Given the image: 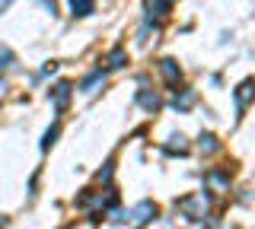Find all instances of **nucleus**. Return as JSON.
<instances>
[{
    "label": "nucleus",
    "mask_w": 255,
    "mask_h": 229,
    "mask_svg": "<svg viewBox=\"0 0 255 229\" xmlns=\"http://www.w3.org/2000/svg\"><path fill=\"white\" fill-rule=\"evenodd\" d=\"M179 210L185 213L188 220H204V217H207V210H211V201H207L204 191H201V194L182 197V201H179Z\"/></svg>",
    "instance_id": "obj_1"
},
{
    "label": "nucleus",
    "mask_w": 255,
    "mask_h": 229,
    "mask_svg": "<svg viewBox=\"0 0 255 229\" xmlns=\"http://www.w3.org/2000/svg\"><path fill=\"white\" fill-rule=\"evenodd\" d=\"M131 220L137 226H143V223H150V220H156V204L153 201H140L137 207L131 210Z\"/></svg>",
    "instance_id": "obj_2"
},
{
    "label": "nucleus",
    "mask_w": 255,
    "mask_h": 229,
    "mask_svg": "<svg viewBox=\"0 0 255 229\" xmlns=\"http://www.w3.org/2000/svg\"><path fill=\"white\" fill-rule=\"evenodd\" d=\"M51 99H54V108L64 112V105H67V99H70V83H58L51 89Z\"/></svg>",
    "instance_id": "obj_3"
},
{
    "label": "nucleus",
    "mask_w": 255,
    "mask_h": 229,
    "mask_svg": "<svg viewBox=\"0 0 255 229\" xmlns=\"http://www.w3.org/2000/svg\"><path fill=\"white\" fill-rule=\"evenodd\" d=\"M249 99H252V83L246 80V83L236 89V112H239V115H243L246 108H249Z\"/></svg>",
    "instance_id": "obj_4"
},
{
    "label": "nucleus",
    "mask_w": 255,
    "mask_h": 229,
    "mask_svg": "<svg viewBox=\"0 0 255 229\" xmlns=\"http://www.w3.org/2000/svg\"><path fill=\"white\" fill-rule=\"evenodd\" d=\"M159 70H163V76H166V80H169L172 86L182 80V70H179V64H175V61H169V58H166V61H159Z\"/></svg>",
    "instance_id": "obj_5"
},
{
    "label": "nucleus",
    "mask_w": 255,
    "mask_h": 229,
    "mask_svg": "<svg viewBox=\"0 0 255 229\" xmlns=\"http://www.w3.org/2000/svg\"><path fill=\"white\" fill-rule=\"evenodd\" d=\"M137 102L147 108V112H156V108H159V96H156V92H150V89H140L137 92Z\"/></svg>",
    "instance_id": "obj_6"
},
{
    "label": "nucleus",
    "mask_w": 255,
    "mask_h": 229,
    "mask_svg": "<svg viewBox=\"0 0 255 229\" xmlns=\"http://www.w3.org/2000/svg\"><path fill=\"white\" fill-rule=\"evenodd\" d=\"M172 3H175V0H147V6H150V16H166Z\"/></svg>",
    "instance_id": "obj_7"
},
{
    "label": "nucleus",
    "mask_w": 255,
    "mask_h": 229,
    "mask_svg": "<svg viewBox=\"0 0 255 229\" xmlns=\"http://www.w3.org/2000/svg\"><path fill=\"white\" fill-rule=\"evenodd\" d=\"M102 83H106V74H102V70H96L93 76H86V80H83L80 89H83V92H96V86H102Z\"/></svg>",
    "instance_id": "obj_8"
},
{
    "label": "nucleus",
    "mask_w": 255,
    "mask_h": 229,
    "mask_svg": "<svg viewBox=\"0 0 255 229\" xmlns=\"http://www.w3.org/2000/svg\"><path fill=\"white\" fill-rule=\"evenodd\" d=\"M191 102H195V92L185 89L182 96H175V99H172V108H175V112H185V108H191Z\"/></svg>",
    "instance_id": "obj_9"
},
{
    "label": "nucleus",
    "mask_w": 255,
    "mask_h": 229,
    "mask_svg": "<svg viewBox=\"0 0 255 229\" xmlns=\"http://www.w3.org/2000/svg\"><path fill=\"white\" fill-rule=\"evenodd\" d=\"M70 10H74V16H90L93 0H70Z\"/></svg>",
    "instance_id": "obj_10"
},
{
    "label": "nucleus",
    "mask_w": 255,
    "mask_h": 229,
    "mask_svg": "<svg viewBox=\"0 0 255 229\" xmlns=\"http://www.w3.org/2000/svg\"><path fill=\"white\" fill-rule=\"evenodd\" d=\"M166 150H169V153H182V156H185L188 153V144H185V137H172V144H166Z\"/></svg>",
    "instance_id": "obj_11"
},
{
    "label": "nucleus",
    "mask_w": 255,
    "mask_h": 229,
    "mask_svg": "<svg viewBox=\"0 0 255 229\" xmlns=\"http://www.w3.org/2000/svg\"><path fill=\"white\" fill-rule=\"evenodd\" d=\"M10 64H13V51L6 48V45H0V70L10 67Z\"/></svg>",
    "instance_id": "obj_12"
},
{
    "label": "nucleus",
    "mask_w": 255,
    "mask_h": 229,
    "mask_svg": "<svg viewBox=\"0 0 255 229\" xmlns=\"http://www.w3.org/2000/svg\"><path fill=\"white\" fill-rule=\"evenodd\" d=\"M122 64H125V51L115 48V51L109 54V67H122Z\"/></svg>",
    "instance_id": "obj_13"
},
{
    "label": "nucleus",
    "mask_w": 255,
    "mask_h": 229,
    "mask_svg": "<svg viewBox=\"0 0 255 229\" xmlns=\"http://www.w3.org/2000/svg\"><path fill=\"white\" fill-rule=\"evenodd\" d=\"M58 134H61V124H54V128H51V131L45 134V140H42V150H48V147H51V144H54V137H58Z\"/></svg>",
    "instance_id": "obj_14"
},
{
    "label": "nucleus",
    "mask_w": 255,
    "mask_h": 229,
    "mask_svg": "<svg viewBox=\"0 0 255 229\" xmlns=\"http://www.w3.org/2000/svg\"><path fill=\"white\" fill-rule=\"evenodd\" d=\"M201 150H204V153H214V150H217V140H214L211 134H204V137H201Z\"/></svg>",
    "instance_id": "obj_15"
},
{
    "label": "nucleus",
    "mask_w": 255,
    "mask_h": 229,
    "mask_svg": "<svg viewBox=\"0 0 255 229\" xmlns=\"http://www.w3.org/2000/svg\"><path fill=\"white\" fill-rule=\"evenodd\" d=\"M10 3H13V0H0V13H3V10H6Z\"/></svg>",
    "instance_id": "obj_16"
}]
</instances>
